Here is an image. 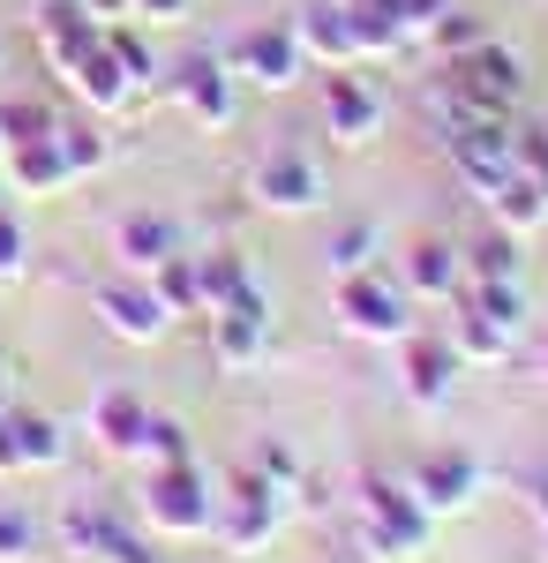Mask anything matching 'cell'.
Here are the masks:
<instances>
[{
  "label": "cell",
  "mask_w": 548,
  "mask_h": 563,
  "mask_svg": "<svg viewBox=\"0 0 548 563\" xmlns=\"http://www.w3.org/2000/svg\"><path fill=\"white\" fill-rule=\"evenodd\" d=\"M211 323V353H218V368H255L263 361V346H271V301L263 294H241V301H226L204 316Z\"/></svg>",
  "instance_id": "cell-9"
},
{
  "label": "cell",
  "mask_w": 548,
  "mask_h": 563,
  "mask_svg": "<svg viewBox=\"0 0 548 563\" xmlns=\"http://www.w3.org/2000/svg\"><path fill=\"white\" fill-rule=\"evenodd\" d=\"M8 421H15V443H23V474H45V466H61V459H68V429H61L53 413L8 406Z\"/></svg>",
  "instance_id": "cell-25"
},
{
  "label": "cell",
  "mask_w": 548,
  "mask_h": 563,
  "mask_svg": "<svg viewBox=\"0 0 548 563\" xmlns=\"http://www.w3.org/2000/svg\"><path fill=\"white\" fill-rule=\"evenodd\" d=\"M218 504L226 496H211V481H204V466L188 459V466H151V481H143V519L158 526V533H211L218 526Z\"/></svg>",
  "instance_id": "cell-3"
},
{
  "label": "cell",
  "mask_w": 548,
  "mask_h": 563,
  "mask_svg": "<svg viewBox=\"0 0 548 563\" xmlns=\"http://www.w3.org/2000/svg\"><path fill=\"white\" fill-rule=\"evenodd\" d=\"M151 286H158L166 316H211V294H204V263L188 256V249L158 263V271H151Z\"/></svg>",
  "instance_id": "cell-24"
},
{
  "label": "cell",
  "mask_w": 548,
  "mask_h": 563,
  "mask_svg": "<svg viewBox=\"0 0 548 563\" xmlns=\"http://www.w3.org/2000/svg\"><path fill=\"white\" fill-rule=\"evenodd\" d=\"M84 8H90V15H98V23H113V15H121L128 0H84Z\"/></svg>",
  "instance_id": "cell-43"
},
{
  "label": "cell",
  "mask_w": 548,
  "mask_h": 563,
  "mask_svg": "<svg viewBox=\"0 0 548 563\" xmlns=\"http://www.w3.org/2000/svg\"><path fill=\"white\" fill-rule=\"evenodd\" d=\"M443 8H451V0H398V15H406V23H414L421 38H428V23H436Z\"/></svg>",
  "instance_id": "cell-41"
},
{
  "label": "cell",
  "mask_w": 548,
  "mask_h": 563,
  "mask_svg": "<svg viewBox=\"0 0 548 563\" xmlns=\"http://www.w3.org/2000/svg\"><path fill=\"white\" fill-rule=\"evenodd\" d=\"M353 38H361V60H406L421 31L398 15V0H353Z\"/></svg>",
  "instance_id": "cell-19"
},
{
  "label": "cell",
  "mask_w": 548,
  "mask_h": 563,
  "mask_svg": "<svg viewBox=\"0 0 548 563\" xmlns=\"http://www.w3.org/2000/svg\"><path fill=\"white\" fill-rule=\"evenodd\" d=\"M113 249H121V263L135 278H151L166 256L188 249V233H180V218H166V211H128L121 225H113Z\"/></svg>",
  "instance_id": "cell-13"
},
{
  "label": "cell",
  "mask_w": 548,
  "mask_h": 563,
  "mask_svg": "<svg viewBox=\"0 0 548 563\" xmlns=\"http://www.w3.org/2000/svg\"><path fill=\"white\" fill-rule=\"evenodd\" d=\"M459 368L465 361L451 353V339H421V331L406 339V398L414 406H443L459 390Z\"/></svg>",
  "instance_id": "cell-17"
},
{
  "label": "cell",
  "mask_w": 548,
  "mask_h": 563,
  "mask_svg": "<svg viewBox=\"0 0 548 563\" xmlns=\"http://www.w3.org/2000/svg\"><path fill=\"white\" fill-rule=\"evenodd\" d=\"M459 301L481 308V316H489L504 339H518V331H526V294H518V286H465Z\"/></svg>",
  "instance_id": "cell-31"
},
{
  "label": "cell",
  "mask_w": 548,
  "mask_h": 563,
  "mask_svg": "<svg viewBox=\"0 0 548 563\" xmlns=\"http://www.w3.org/2000/svg\"><path fill=\"white\" fill-rule=\"evenodd\" d=\"M541 376H548V346H541Z\"/></svg>",
  "instance_id": "cell-46"
},
{
  "label": "cell",
  "mask_w": 548,
  "mask_h": 563,
  "mask_svg": "<svg viewBox=\"0 0 548 563\" xmlns=\"http://www.w3.org/2000/svg\"><path fill=\"white\" fill-rule=\"evenodd\" d=\"M31 556H39V519L0 496V563H31Z\"/></svg>",
  "instance_id": "cell-34"
},
{
  "label": "cell",
  "mask_w": 548,
  "mask_h": 563,
  "mask_svg": "<svg viewBox=\"0 0 548 563\" xmlns=\"http://www.w3.org/2000/svg\"><path fill=\"white\" fill-rule=\"evenodd\" d=\"M331 316L346 339H369V346H406L414 339V316H406V294L376 278V271H353V278H338L331 294Z\"/></svg>",
  "instance_id": "cell-2"
},
{
  "label": "cell",
  "mask_w": 548,
  "mask_h": 563,
  "mask_svg": "<svg viewBox=\"0 0 548 563\" xmlns=\"http://www.w3.org/2000/svg\"><path fill=\"white\" fill-rule=\"evenodd\" d=\"M428 45L443 53V60H459L473 45H489V15H465V8H443L436 23H428Z\"/></svg>",
  "instance_id": "cell-30"
},
{
  "label": "cell",
  "mask_w": 548,
  "mask_h": 563,
  "mask_svg": "<svg viewBox=\"0 0 548 563\" xmlns=\"http://www.w3.org/2000/svg\"><path fill=\"white\" fill-rule=\"evenodd\" d=\"M465 286H518V233H489L481 249H465Z\"/></svg>",
  "instance_id": "cell-26"
},
{
  "label": "cell",
  "mask_w": 548,
  "mask_h": 563,
  "mask_svg": "<svg viewBox=\"0 0 548 563\" xmlns=\"http://www.w3.org/2000/svg\"><path fill=\"white\" fill-rule=\"evenodd\" d=\"M481 203H489V218H496L504 233H518V241L548 225V188H541V180H526V174H511L504 188H496V196H481Z\"/></svg>",
  "instance_id": "cell-23"
},
{
  "label": "cell",
  "mask_w": 548,
  "mask_h": 563,
  "mask_svg": "<svg viewBox=\"0 0 548 563\" xmlns=\"http://www.w3.org/2000/svg\"><path fill=\"white\" fill-rule=\"evenodd\" d=\"M398 278L421 301H459L465 294V249H451V241H414L406 263H398Z\"/></svg>",
  "instance_id": "cell-15"
},
{
  "label": "cell",
  "mask_w": 548,
  "mask_h": 563,
  "mask_svg": "<svg viewBox=\"0 0 548 563\" xmlns=\"http://www.w3.org/2000/svg\"><path fill=\"white\" fill-rule=\"evenodd\" d=\"M204 263V294H211V308H226V301H241L255 278H249V256H233V249H218V256H196Z\"/></svg>",
  "instance_id": "cell-32"
},
{
  "label": "cell",
  "mask_w": 548,
  "mask_h": 563,
  "mask_svg": "<svg viewBox=\"0 0 548 563\" xmlns=\"http://www.w3.org/2000/svg\"><path fill=\"white\" fill-rule=\"evenodd\" d=\"M443 84L473 90V98H489V106H504V113H518V98H526V68H518V53L511 45H473V53H459V60H443Z\"/></svg>",
  "instance_id": "cell-10"
},
{
  "label": "cell",
  "mask_w": 548,
  "mask_h": 563,
  "mask_svg": "<svg viewBox=\"0 0 548 563\" xmlns=\"http://www.w3.org/2000/svg\"><path fill=\"white\" fill-rule=\"evenodd\" d=\"M31 23H39V45H45V60H53L61 76H68L84 53L106 45V23L90 15L84 0H39V15H31Z\"/></svg>",
  "instance_id": "cell-12"
},
{
  "label": "cell",
  "mask_w": 548,
  "mask_h": 563,
  "mask_svg": "<svg viewBox=\"0 0 548 563\" xmlns=\"http://www.w3.org/2000/svg\"><path fill=\"white\" fill-rule=\"evenodd\" d=\"M451 353H459L465 368H473V361H504L511 339L496 331V323H489V316H481V308H465V301H459V323H451Z\"/></svg>",
  "instance_id": "cell-27"
},
{
  "label": "cell",
  "mask_w": 548,
  "mask_h": 563,
  "mask_svg": "<svg viewBox=\"0 0 548 563\" xmlns=\"http://www.w3.org/2000/svg\"><path fill=\"white\" fill-rule=\"evenodd\" d=\"M53 143H61V158H68V174H76V180L113 166V143L90 129V121H61V129H53Z\"/></svg>",
  "instance_id": "cell-28"
},
{
  "label": "cell",
  "mask_w": 548,
  "mask_h": 563,
  "mask_svg": "<svg viewBox=\"0 0 548 563\" xmlns=\"http://www.w3.org/2000/svg\"><path fill=\"white\" fill-rule=\"evenodd\" d=\"M0 158H8V196H61V188L76 180L53 135H45V143H15V151H0Z\"/></svg>",
  "instance_id": "cell-21"
},
{
  "label": "cell",
  "mask_w": 548,
  "mask_h": 563,
  "mask_svg": "<svg viewBox=\"0 0 548 563\" xmlns=\"http://www.w3.org/2000/svg\"><path fill=\"white\" fill-rule=\"evenodd\" d=\"M143 429H151V406H143L135 390L113 384V390H98V398H90V435H98L106 451L135 459V451H143Z\"/></svg>",
  "instance_id": "cell-20"
},
{
  "label": "cell",
  "mask_w": 548,
  "mask_h": 563,
  "mask_svg": "<svg viewBox=\"0 0 548 563\" xmlns=\"http://www.w3.org/2000/svg\"><path fill=\"white\" fill-rule=\"evenodd\" d=\"M23 256H31V233H23V218L0 203V286L23 278Z\"/></svg>",
  "instance_id": "cell-38"
},
{
  "label": "cell",
  "mask_w": 548,
  "mask_h": 563,
  "mask_svg": "<svg viewBox=\"0 0 548 563\" xmlns=\"http://www.w3.org/2000/svg\"><path fill=\"white\" fill-rule=\"evenodd\" d=\"M0 406H8V376H0Z\"/></svg>",
  "instance_id": "cell-45"
},
{
  "label": "cell",
  "mask_w": 548,
  "mask_h": 563,
  "mask_svg": "<svg viewBox=\"0 0 548 563\" xmlns=\"http://www.w3.org/2000/svg\"><path fill=\"white\" fill-rule=\"evenodd\" d=\"M511 166L548 188V129H518V121H511Z\"/></svg>",
  "instance_id": "cell-37"
},
{
  "label": "cell",
  "mask_w": 548,
  "mask_h": 563,
  "mask_svg": "<svg viewBox=\"0 0 548 563\" xmlns=\"http://www.w3.org/2000/svg\"><path fill=\"white\" fill-rule=\"evenodd\" d=\"M90 316L113 331V339H128V346H158L173 331V316H166V301H158V286L151 278H106L98 294H90Z\"/></svg>",
  "instance_id": "cell-4"
},
{
  "label": "cell",
  "mask_w": 548,
  "mask_h": 563,
  "mask_svg": "<svg viewBox=\"0 0 548 563\" xmlns=\"http://www.w3.org/2000/svg\"><path fill=\"white\" fill-rule=\"evenodd\" d=\"M534 511H541V526H548V481H534Z\"/></svg>",
  "instance_id": "cell-44"
},
{
  "label": "cell",
  "mask_w": 548,
  "mask_h": 563,
  "mask_svg": "<svg viewBox=\"0 0 548 563\" xmlns=\"http://www.w3.org/2000/svg\"><path fill=\"white\" fill-rule=\"evenodd\" d=\"M278 504H286V496H278L271 481H249V474H241V488L218 504V526H211V533L233 549V556H263V549L278 541Z\"/></svg>",
  "instance_id": "cell-8"
},
{
  "label": "cell",
  "mask_w": 548,
  "mask_h": 563,
  "mask_svg": "<svg viewBox=\"0 0 548 563\" xmlns=\"http://www.w3.org/2000/svg\"><path fill=\"white\" fill-rule=\"evenodd\" d=\"M233 76L249 90H294L308 76V53H300L294 23H255L249 38L233 45Z\"/></svg>",
  "instance_id": "cell-6"
},
{
  "label": "cell",
  "mask_w": 548,
  "mask_h": 563,
  "mask_svg": "<svg viewBox=\"0 0 548 563\" xmlns=\"http://www.w3.org/2000/svg\"><path fill=\"white\" fill-rule=\"evenodd\" d=\"M294 38L308 60H324V68H353L361 60V38H353V8H338V0H316V8H300L294 15Z\"/></svg>",
  "instance_id": "cell-14"
},
{
  "label": "cell",
  "mask_w": 548,
  "mask_h": 563,
  "mask_svg": "<svg viewBox=\"0 0 548 563\" xmlns=\"http://www.w3.org/2000/svg\"><path fill=\"white\" fill-rule=\"evenodd\" d=\"M331 271L338 278H353V271H376V225H346V233H331Z\"/></svg>",
  "instance_id": "cell-35"
},
{
  "label": "cell",
  "mask_w": 548,
  "mask_h": 563,
  "mask_svg": "<svg viewBox=\"0 0 548 563\" xmlns=\"http://www.w3.org/2000/svg\"><path fill=\"white\" fill-rule=\"evenodd\" d=\"M135 459H151V466H188L196 451H188V429L173 421V413H151V429H143V451Z\"/></svg>",
  "instance_id": "cell-33"
},
{
  "label": "cell",
  "mask_w": 548,
  "mask_h": 563,
  "mask_svg": "<svg viewBox=\"0 0 548 563\" xmlns=\"http://www.w3.org/2000/svg\"><path fill=\"white\" fill-rule=\"evenodd\" d=\"M414 488H421V504L443 519V511H465L473 496H481V466L465 459V451H428L421 474H414Z\"/></svg>",
  "instance_id": "cell-18"
},
{
  "label": "cell",
  "mask_w": 548,
  "mask_h": 563,
  "mask_svg": "<svg viewBox=\"0 0 548 563\" xmlns=\"http://www.w3.org/2000/svg\"><path fill=\"white\" fill-rule=\"evenodd\" d=\"M98 563H166V556H158L151 541H135L128 526H113V519H106V541H98Z\"/></svg>",
  "instance_id": "cell-40"
},
{
  "label": "cell",
  "mask_w": 548,
  "mask_h": 563,
  "mask_svg": "<svg viewBox=\"0 0 548 563\" xmlns=\"http://www.w3.org/2000/svg\"><path fill=\"white\" fill-rule=\"evenodd\" d=\"M324 129H331V143H346V151H361V143H376L383 135V98L361 76H324Z\"/></svg>",
  "instance_id": "cell-11"
},
{
  "label": "cell",
  "mask_w": 548,
  "mask_h": 563,
  "mask_svg": "<svg viewBox=\"0 0 548 563\" xmlns=\"http://www.w3.org/2000/svg\"><path fill=\"white\" fill-rule=\"evenodd\" d=\"M173 98L204 121V129H233L241 121V98H249V84L233 76V60H211V53H196V60H180L173 68Z\"/></svg>",
  "instance_id": "cell-5"
},
{
  "label": "cell",
  "mask_w": 548,
  "mask_h": 563,
  "mask_svg": "<svg viewBox=\"0 0 548 563\" xmlns=\"http://www.w3.org/2000/svg\"><path fill=\"white\" fill-rule=\"evenodd\" d=\"M338 8H353V0H338Z\"/></svg>",
  "instance_id": "cell-47"
},
{
  "label": "cell",
  "mask_w": 548,
  "mask_h": 563,
  "mask_svg": "<svg viewBox=\"0 0 548 563\" xmlns=\"http://www.w3.org/2000/svg\"><path fill=\"white\" fill-rule=\"evenodd\" d=\"M451 143V166L465 174L473 196H496L518 166H511V129H473V135H443Z\"/></svg>",
  "instance_id": "cell-16"
},
{
  "label": "cell",
  "mask_w": 548,
  "mask_h": 563,
  "mask_svg": "<svg viewBox=\"0 0 548 563\" xmlns=\"http://www.w3.org/2000/svg\"><path fill=\"white\" fill-rule=\"evenodd\" d=\"M53 129H61V113L39 106V98H8V106H0V151H15V143H45Z\"/></svg>",
  "instance_id": "cell-29"
},
{
  "label": "cell",
  "mask_w": 548,
  "mask_h": 563,
  "mask_svg": "<svg viewBox=\"0 0 548 563\" xmlns=\"http://www.w3.org/2000/svg\"><path fill=\"white\" fill-rule=\"evenodd\" d=\"M61 541H68V556H98V541H106V511H68L61 519Z\"/></svg>",
  "instance_id": "cell-39"
},
{
  "label": "cell",
  "mask_w": 548,
  "mask_h": 563,
  "mask_svg": "<svg viewBox=\"0 0 548 563\" xmlns=\"http://www.w3.org/2000/svg\"><path fill=\"white\" fill-rule=\"evenodd\" d=\"M128 8H143L151 23H180V15H188V0H128Z\"/></svg>",
  "instance_id": "cell-42"
},
{
  "label": "cell",
  "mask_w": 548,
  "mask_h": 563,
  "mask_svg": "<svg viewBox=\"0 0 548 563\" xmlns=\"http://www.w3.org/2000/svg\"><path fill=\"white\" fill-rule=\"evenodd\" d=\"M106 45H113V60L128 68V84H135V90H151V84H158V60H151V45L135 38V31H121V23H106Z\"/></svg>",
  "instance_id": "cell-36"
},
{
  "label": "cell",
  "mask_w": 548,
  "mask_h": 563,
  "mask_svg": "<svg viewBox=\"0 0 548 563\" xmlns=\"http://www.w3.org/2000/svg\"><path fill=\"white\" fill-rule=\"evenodd\" d=\"M68 90L84 98L90 113H121L128 98H135V84H128V68L113 60V45H98V53H84V60L68 68Z\"/></svg>",
  "instance_id": "cell-22"
},
{
  "label": "cell",
  "mask_w": 548,
  "mask_h": 563,
  "mask_svg": "<svg viewBox=\"0 0 548 563\" xmlns=\"http://www.w3.org/2000/svg\"><path fill=\"white\" fill-rule=\"evenodd\" d=\"M428 526H436V511L421 504L414 481H369V488H361V549H369V556L414 563L428 549Z\"/></svg>",
  "instance_id": "cell-1"
},
{
  "label": "cell",
  "mask_w": 548,
  "mask_h": 563,
  "mask_svg": "<svg viewBox=\"0 0 548 563\" xmlns=\"http://www.w3.org/2000/svg\"><path fill=\"white\" fill-rule=\"evenodd\" d=\"M249 203H263V211H278V218H294V211H316L324 203V174L300 158V151H263L249 166Z\"/></svg>",
  "instance_id": "cell-7"
}]
</instances>
